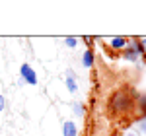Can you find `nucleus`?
I'll return each mask as SVG.
<instances>
[{
	"mask_svg": "<svg viewBox=\"0 0 146 136\" xmlns=\"http://www.w3.org/2000/svg\"><path fill=\"white\" fill-rule=\"evenodd\" d=\"M131 107H133V99H131V95L125 93V91H117L111 97V101H109V109H111V113H115V115L129 113Z\"/></svg>",
	"mask_w": 146,
	"mask_h": 136,
	"instance_id": "1",
	"label": "nucleus"
},
{
	"mask_svg": "<svg viewBox=\"0 0 146 136\" xmlns=\"http://www.w3.org/2000/svg\"><path fill=\"white\" fill-rule=\"evenodd\" d=\"M20 78H22L25 84H29V86H37V82H39L35 70L29 66V64H22V68H20Z\"/></svg>",
	"mask_w": 146,
	"mask_h": 136,
	"instance_id": "2",
	"label": "nucleus"
},
{
	"mask_svg": "<svg viewBox=\"0 0 146 136\" xmlns=\"http://www.w3.org/2000/svg\"><path fill=\"white\" fill-rule=\"evenodd\" d=\"M138 51H136V47L133 41H129V45L125 47V51H123V58L125 60H129V62H138Z\"/></svg>",
	"mask_w": 146,
	"mask_h": 136,
	"instance_id": "3",
	"label": "nucleus"
},
{
	"mask_svg": "<svg viewBox=\"0 0 146 136\" xmlns=\"http://www.w3.org/2000/svg\"><path fill=\"white\" fill-rule=\"evenodd\" d=\"M62 136H78V126L74 121H64L62 123Z\"/></svg>",
	"mask_w": 146,
	"mask_h": 136,
	"instance_id": "4",
	"label": "nucleus"
},
{
	"mask_svg": "<svg viewBox=\"0 0 146 136\" xmlns=\"http://www.w3.org/2000/svg\"><path fill=\"white\" fill-rule=\"evenodd\" d=\"M129 45L127 37H113L111 39V49L113 51H125V47Z\"/></svg>",
	"mask_w": 146,
	"mask_h": 136,
	"instance_id": "5",
	"label": "nucleus"
},
{
	"mask_svg": "<svg viewBox=\"0 0 146 136\" xmlns=\"http://www.w3.org/2000/svg\"><path fill=\"white\" fill-rule=\"evenodd\" d=\"M82 64L86 68L94 66V51H92V49H86V51H84V55H82Z\"/></svg>",
	"mask_w": 146,
	"mask_h": 136,
	"instance_id": "6",
	"label": "nucleus"
},
{
	"mask_svg": "<svg viewBox=\"0 0 146 136\" xmlns=\"http://www.w3.org/2000/svg\"><path fill=\"white\" fill-rule=\"evenodd\" d=\"M133 43H135L136 51H138V55H146V37H138V39H133Z\"/></svg>",
	"mask_w": 146,
	"mask_h": 136,
	"instance_id": "7",
	"label": "nucleus"
},
{
	"mask_svg": "<svg viewBox=\"0 0 146 136\" xmlns=\"http://www.w3.org/2000/svg\"><path fill=\"white\" fill-rule=\"evenodd\" d=\"M72 113L76 115V117H80V119H82V117L86 115V105H84V103L74 101V103H72Z\"/></svg>",
	"mask_w": 146,
	"mask_h": 136,
	"instance_id": "8",
	"label": "nucleus"
},
{
	"mask_svg": "<svg viewBox=\"0 0 146 136\" xmlns=\"http://www.w3.org/2000/svg\"><path fill=\"white\" fill-rule=\"evenodd\" d=\"M64 86H66V90L70 91V93H76V91H78V82H76V80L64 78Z\"/></svg>",
	"mask_w": 146,
	"mask_h": 136,
	"instance_id": "9",
	"label": "nucleus"
},
{
	"mask_svg": "<svg viewBox=\"0 0 146 136\" xmlns=\"http://www.w3.org/2000/svg\"><path fill=\"white\" fill-rule=\"evenodd\" d=\"M138 107H140V113H142V117L146 119V93L138 97Z\"/></svg>",
	"mask_w": 146,
	"mask_h": 136,
	"instance_id": "10",
	"label": "nucleus"
},
{
	"mask_svg": "<svg viewBox=\"0 0 146 136\" xmlns=\"http://www.w3.org/2000/svg\"><path fill=\"white\" fill-rule=\"evenodd\" d=\"M64 45H66L68 49H74V47L78 45V39H76V37H64Z\"/></svg>",
	"mask_w": 146,
	"mask_h": 136,
	"instance_id": "11",
	"label": "nucleus"
},
{
	"mask_svg": "<svg viewBox=\"0 0 146 136\" xmlns=\"http://www.w3.org/2000/svg\"><path fill=\"white\" fill-rule=\"evenodd\" d=\"M64 76L70 78V80H76V72H74L72 68H66V70H64Z\"/></svg>",
	"mask_w": 146,
	"mask_h": 136,
	"instance_id": "12",
	"label": "nucleus"
},
{
	"mask_svg": "<svg viewBox=\"0 0 146 136\" xmlns=\"http://www.w3.org/2000/svg\"><path fill=\"white\" fill-rule=\"evenodd\" d=\"M138 130H140L142 134H146V119H142V121L138 123Z\"/></svg>",
	"mask_w": 146,
	"mask_h": 136,
	"instance_id": "13",
	"label": "nucleus"
},
{
	"mask_svg": "<svg viewBox=\"0 0 146 136\" xmlns=\"http://www.w3.org/2000/svg\"><path fill=\"white\" fill-rule=\"evenodd\" d=\"M6 109V99H4V95L0 93V111H4Z\"/></svg>",
	"mask_w": 146,
	"mask_h": 136,
	"instance_id": "14",
	"label": "nucleus"
},
{
	"mask_svg": "<svg viewBox=\"0 0 146 136\" xmlns=\"http://www.w3.org/2000/svg\"><path fill=\"white\" fill-rule=\"evenodd\" d=\"M125 136H136V134H133V132H129V134H125Z\"/></svg>",
	"mask_w": 146,
	"mask_h": 136,
	"instance_id": "15",
	"label": "nucleus"
},
{
	"mask_svg": "<svg viewBox=\"0 0 146 136\" xmlns=\"http://www.w3.org/2000/svg\"><path fill=\"white\" fill-rule=\"evenodd\" d=\"M144 60H146V55H144Z\"/></svg>",
	"mask_w": 146,
	"mask_h": 136,
	"instance_id": "16",
	"label": "nucleus"
}]
</instances>
